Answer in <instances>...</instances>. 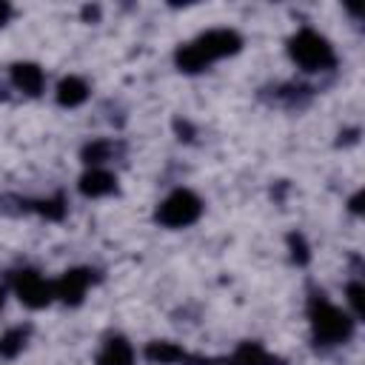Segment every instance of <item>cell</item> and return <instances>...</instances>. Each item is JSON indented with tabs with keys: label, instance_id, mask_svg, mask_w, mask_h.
<instances>
[{
	"label": "cell",
	"instance_id": "obj_1",
	"mask_svg": "<svg viewBox=\"0 0 365 365\" xmlns=\"http://www.w3.org/2000/svg\"><path fill=\"white\" fill-rule=\"evenodd\" d=\"M240 48V37L228 29H214V31H205L200 40L188 43L180 48L177 54V63L185 68V71H200L205 68L211 60H220L225 54H234Z\"/></svg>",
	"mask_w": 365,
	"mask_h": 365
},
{
	"label": "cell",
	"instance_id": "obj_2",
	"mask_svg": "<svg viewBox=\"0 0 365 365\" xmlns=\"http://www.w3.org/2000/svg\"><path fill=\"white\" fill-rule=\"evenodd\" d=\"M311 325H314V336L325 345H336L345 342L354 331V319L339 311L336 305L325 302V299H314L311 305Z\"/></svg>",
	"mask_w": 365,
	"mask_h": 365
},
{
	"label": "cell",
	"instance_id": "obj_3",
	"mask_svg": "<svg viewBox=\"0 0 365 365\" xmlns=\"http://www.w3.org/2000/svg\"><path fill=\"white\" fill-rule=\"evenodd\" d=\"M291 57L308 68V71H319V68H328L334 63V48L325 37H319L317 31L305 29L299 31L294 40H291Z\"/></svg>",
	"mask_w": 365,
	"mask_h": 365
},
{
	"label": "cell",
	"instance_id": "obj_4",
	"mask_svg": "<svg viewBox=\"0 0 365 365\" xmlns=\"http://www.w3.org/2000/svg\"><path fill=\"white\" fill-rule=\"evenodd\" d=\"M200 208L202 205L191 191H174L157 208V220L163 225H168V228H182V225H191L200 217Z\"/></svg>",
	"mask_w": 365,
	"mask_h": 365
},
{
	"label": "cell",
	"instance_id": "obj_5",
	"mask_svg": "<svg viewBox=\"0 0 365 365\" xmlns=\"http://www.w3.org/2000/svg\"><path fill=\"white\" fill-rule=\"evenodd\" d=\"M17 297H20L26 305H31V308H43V305H48V299L54 297V288H51L40 274L26 271V274L17 277Z\"/></svg>",
	"mask_w": 365,
	"mask_h": 365
},
{
	"label": "cell",
	"instance_id": "obj_6",
	"mask_svg": "<svg viewBox=\"0 0 365 365\" xmlns=\"http://www.w3.org/2000/svg\"><path fill=\"white\" fill-rule=\"evenodd\" d=\"M91 282V274L88 271H66L51 288H54V297L66 299V302H80L86 288Z\"/></svg>",
	"mask_w": 365,
	"mask_h": 365
},
{
	"label": "cell",
	"instance_id": "obj_7",
	"mask_svg": "<svg viewBox=\"0 0 365 365\" xmlns=\"http://www.w3.org/2000/svg\"><path fill=\"white\" fill-rule=\"evenodd\" d=\"M11 80H14V86H17L20 91H26V94H37V91L43 88V71H40L34 63H17V66L11 68Z\"/></svg>",
	"mask_w": 365,
	"mask_h": 365
},
{
	"label": "cell",
	"instance_id": "obj_8",
	"mask_svg": "<svg viewBox=\"0 0 365 365\" xmlns=\"http://www.w3.org/2000/svg\"><path fill=\"white\" fill-rule=\"evenodd\" d=\"M80 191L86 197H103V194H111L114 191V177L103 168H91L88 174H83L80 180Z\"/></svg>",
	"mask_w": 365,
	"mask_h": 365
},
{
	"label": "cell",
	"instance_id": "obj_9",
	"mask_svg": "<svg viewBox=\"0 0 365 365\" xmlns=\"http://www.w3.org/2000/svg\"><path fill=\"white\" fill-rule=\"evenodd\" d=\"M86 97H88V86H86L80 77H66V80L57 86V100H60V106L74 108V106H80Z\"/></svg>",
	"mask_w": 365,
	"mask_h": 365
},
{
	"label": "cell",
	"instance_id": "obj_10",
	"mask_svg": "<svg viewBox=\"0 0 365 365\" xmlns=\"http://www.w3.org/2000/svg\"><path fill=\"white\" fill-rule=\"evenodd\" d=\"M134 362V351L125 339H108L103 354H100V365H131Z\"/></svg>",
	"mask_w": 365,
	"mask_h": 365
},
{
	"label": "cell",
	"instance_id": "obj_11",
	"mask_svg": "<svg viewBox=\"0 0 365 365\" xmlns=\"http://www.w3.org/2000/svg\"><path fill=\"white\" fill-rule=\"evenodd\" d=\"M148 359H154V362H174V359H182V351L180 348H174L171 342H151L148 345Z\"/></svg>",
	"mask_w": 365,
	"mask_h": 365
},
{
	"label": "cell",
	"instance_id": "obj_12",
	"mask_svg": "<svg viewBox=\"0 0 365 365\" xmlns=\"http://www.w3.org/2000/svg\"><path fill=\"white\" fill-rule=\"evenodd\" d=\"M265 362H268V356L262 354V348H257L251 342L237 351V365H265Z\"/></svg>",
	"mask_w": 365,
	"mask_h": 365
},
{
	"label": "cell",
	"instance_id": "obj_13",
	"mask_svg": "<svg viewBox=\"0 0 365 365\" xmlns=\"http://www.w3.org/2000/svg\"><path fill=\"white\" fill-rule=\"evenodd\" d=\"M23 339H26V334H23L20 328L9 331V334L0 339V354H3V356H14V354L23 348Z\"/></svg>",
	"mask_w": 365,
	"mask_h": 365
},
{
	"label": "cell",
	"instance_id": "obj_14",
	"mask_svg": "<svg viewBox=\"0 0 365 365\" xmlns=\"http://www.w3.org/2000/svg\"><path fill=\"white\" fill-rule=\"evenodd\" d=\"M103 160H108V143H94V145L86 148V163L97 165V163H103Z\"/></svg>",
	"mask_w": 365,
	"mask_h": 365
},
{
	"label": "cell",
	"instance_id": "obj_15",
	"mask_svg": "<svg viewBox=\"0 0 365 365\" xmlns=\"http://www.w3.org/2000/svg\"><path fill=\"white\" fill-rule=\"evenodd\" d=\"M348 302H351V308H354V317H359V314H362V285H359V282L348 285Z\"/></svg>",
	"mask_w": 365,
	"mask_h": 365
},
{
	"label": "cell",
	"instance_id": "obj_16",
	"mask_svg": "<svg viewBox=\"0 0 365 365\" xmlns=\"http://www.w3.org/2000/svg\"><path fill=\"white\" fill-rule=\"evenodd\" d=\"M6 17H9V6H6V3H0V26L6 23Z\"/></svg>",
	"mask_w": 365,
	"mask_h": 365
},
{
	"label": "cell",
	"instance_id": "obj_17",
	"mask_svg": "<svg viewBox=\"0 0 365 365\" xmlns=\"http://www.w3.org/2000/svg\"><path fill=\"white\" fill-rule=\"evenodd\" d=\"M3 299H6V291H3V288H0V305H3Z\"/></svg>",
	"mask_w": 365,
	"mask_h": 365
}]
</instances>
